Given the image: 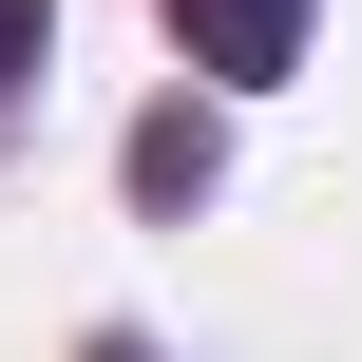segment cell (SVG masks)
Instances as JSON below:
<instances>
[{
    "label": "cell",
    "instance_id": "7a4b0ae2",
    "mask_svg": "<svg viewBox=\"0 0 362 362\" xmlns=\"http://www.w3.org/2000/svg\"><path fill=\"white\" fill-rule=\"evenodd\" d=\"M19 76H38V0H0V95H19Z\"/></svg>",
    "mask_w": 362,
    "mask_h": 362
},
{
    "label": "cell",
    "instance_id": "6da1fadb",
    "mask_svg": "<svg viewBox=\"0 0 362 362\" xmlns=\"http://www.w3.org/2000/svg\"><path fill=\"white\" fill-rule=\"evenodd\" d=\"M172 38H191V76H286L305 0H172Z\"/></svg>",
    "mask_w": 362,
    "mask_h": 362
}]
</instances>
